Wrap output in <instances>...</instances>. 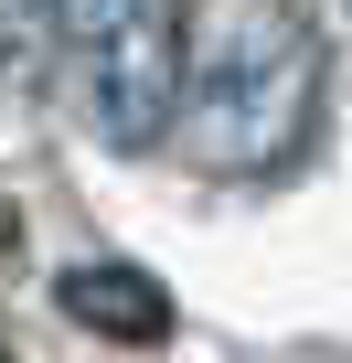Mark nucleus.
Listing matches in <instances>:
<instances>
[{
	"label": "nucleus",
	"instance_id": "obj_2",
	"mask_svg": "<svg viewBox=\"0 0 352 363\" xmlns=\"http://www.w3.org/2000/svg\"><path fill=\"white\" fill-rule=\"evenodd\" d=\"M43 33L86 86L107 150H160L182 107V11L171 0H43Z\"/></svg>",
	"mask_w": 352,
	"mask_h": 363
},
{
	"label": "nucleus",
	"instance_id": "obj_3",
	"mask_svg": "<svg viewBox=\"0 0 352 363\" xmlns=\"http://www.w3.org/2000/svg\"><path fill=\"white\" fill-rule=\"evenodd\" d=\"M54 310H64L75 331H96V342H171V320H182L149 267H118V257L54 267Z\"/></svg>",
	"mask_w": 352,
	"mask_h": 363
},
{
	"label": "nucleus",
	"instance_id": "obj_1",
	"mask_svg": "<svg viewBox=\"0 0 352 363\" xmlns=\"http://www.w3.org/2000/svg\"><path fill=\"white\" fill-rule=\"evenodd\" d=\"M320 33L299 0H182V107L171 150L203 182H278L320 139Z\"/></svg>",
	"mask_w": 352,
	"mask_h": 363
}]
</instances>
